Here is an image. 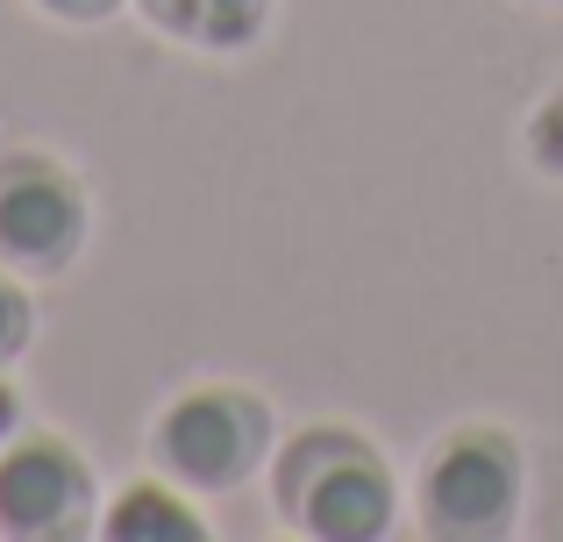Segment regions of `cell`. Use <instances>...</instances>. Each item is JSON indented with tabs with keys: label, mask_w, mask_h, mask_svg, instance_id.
Instances as JSON below:
<instances>
[{
	"label": "cell",
	"mask_w": 563,
	"mask_h": 542,
	"mask_svg": "<svg viewBox=\"0 0 563 542\" xmlns=\"http://www.w3.org/2000/svg\"><path fill=\"white\" fill-rule=\"evenodd\" d=\"M421 529L442 542H493L521 515V443L507 429H450L421 464Z\"/></svg>",
	"instance_id": "obj_2"
},
{
	"label": "cell",
	"mask_w": 563,
	"mask_h": 542,
	"mask_svg": "<svg viewBox=\"0 0 563 542\" xmlns=\"http://www.w3.org/2000/svg\"><path fill=\"white\" fill-rule=\"evenodd\" d=\"M43 14H57V22H108L122 0H36Z\"/></svg>",
	"instance_id": "obj_10"
},
{
	"label": "cell",
	"mask_w": 563,
	"mask_h": 542,
	"mask_svg": "<svg viewBox=\"0 0 563 542\" xmlns=\"http://www.w3.org/2000/svg\"><path fill=\"white\" fill-rule=\"evenodd\" d=\"M29 335H36V300H29V286H22V278H8V272H0V364H8V357H22V350H29Z\"/></svg>",
	"instance_id": "obj_8"
},
{
	"label": "cell",
	"mask_w": 563,
	"mask_h": 542,
	"mask_svg": "<svg viewBox=\"0 0 563 542\" xmlns=\"http://www.w3.org/2000/svg\"><path fill=\"white\" fill-rule=\"evenodd\" d=\"M14 421H22V407H14V392H8V378H0V443L14 435Z\"/></svg>",
	"instance_id": "obj_11"
},
{
	"label": "cell",
	"mask_w": 563,
	"mask_h": 542,
	"mask_svg": "<svg viewBox=\"0 0 563 542\" xmlns=\"http://www.w3.org/2000/svg\"><path fill=\"white\" fill-rule=\"evenodd\" d=\"M86 243V193L57 157L8 151L0 157V265L8 272H65Z\"/></svg>",
	"instance_id": "obj_4"
},
{
	"label": "cell",
	"mask_w": 563,
	"mask_h": 542,
	"mask_svg": "<svg viewBox=\"0 0 563 542\" xmlns=\"http://www.w3.org/2000/svg\"><path fill=\"white\" fill-rule=\"evenodd\" d=\"M528 157H536L550 179H563V86L528 114Z\"/></svg>",
	"instance_id": "obj_9"
},
{
	"label": "cell",
	"mask_w": 563,
	"mask_h": 542,
	"mask_svg": "<svg viewBox=\"0 0 563 542\" xmlns=\"http://www.w3.org/2000/svg\"><path fill=\"white\" fill-rule=\"evenodd\" d=\"M93 472L65 435H14L0 450V535L71 542L93 529Z\"/></svg>",
	"instance_id": "obj_5"
},
{
	"label": "cell",
	"mask_w": 563,
	"mask_h": 542,
	"mask_svg": "<svg viewBox=\"0 0 563 542\" xmlns=\"http://www.w3.org/2000/svg\"><path fill=\"white\" fill-rule=\"evenodd\" d=\"M100 535H108V542H200L207 521L186 507L179 486L136 478V486H122V493L108 500V515H100Z\"/></svg>",
	"instance_id": "obj_7"
},
{
	"label": "cell",
	"mask_w": 563,
	"mask_h": 542,
	"mask_svg": "<svg viewBox=\"0 0 563 542\" xmlns=\"http://www.w3.org/2000/svg\"><path fill=\"white\" fill-rule=\"evenodd\" d=\"M136 8L151 14V29L192 43V51H243L272 22V0H136Z\"/></svg>",
	"instance_id": "obj_6"
},
{
	"label": "cell",
	"mask_w": 563,
	"mask_h": 542,
	"mask_svg": "<svg viewBox=\"0 0 563 542\" xmlns=\"http://www.w3.org/2000/svg\"><path fill=\"white\" fill-rule=\"evenodd\" d=\"M278 515L286 529L314 535V542H378L399 515V486L393 464L372 450V435L357 429H300L278 450Z\"/></svg>",
	"instance_id": "obj_1"
},
{
	"label": "cell",
	"mask_w": 563,
	"mask_h": 542,
	"mask_svg": "<svg viewBox=\"0 0 563 542\" xmlns=\"http://www.w3.org/2000/svg\"><path fill=\"white\" fill-rule=\"evenodd\" d=\"M157 464L192 493H229L272 457V407L250 386H192L157 414Z\"/></svg>",
	"instance_id": "obj_3"
}]
</instances>
